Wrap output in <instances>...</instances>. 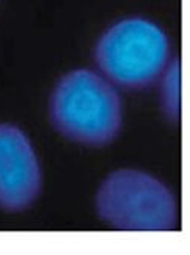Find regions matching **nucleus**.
Segmentation results:
<instances>
[{
	"mask_svg": "<svg viewBox=\"0 0 190 255\" xmlns=\"http://www.w3.org/2000/svg\"><path fill=\"white\" fill-rule=\"evenodd\" d=\"M50 119L64 137L88 146H104L120 131V98L98 73L73 70L58 82L52 94Z\"/></svg>",
	"mask_w": 190,
	"mask_h": 255,
	"instance_id": "nucleus-1",
	"label": "nucleus"
},
{
	"mask_svg": "<svg viewBox=\"0 0 190 255\" xmlns=\"http://www.w3.org/2000/svg\"><path fill=\"white\" fill-rule=\"evenodd\" d=\"M99 216L123 231H169L177 225V204L169 188L154 176L122 169L98 190Z\"/></svg>",
	"mask_w": 190,
	"mask_h": 255,
	"instance_id": "nucleus-2",
	"label": "nucleus"
},
{
	"mask_svg": "<svg viewBox=\"0 0 190 255\" xmlns=\"http://www.w3.org/2000/svg\"><path fill=\"white\" fill-rule=\"evenodd\" d=\"M169 53L165 32L145 18H125L111 26L96 46V62L113 82L146 88L163 72Z\"/></svg>",
	"mask_w": 190,
	"mask_h": 255,
	"instance_id": "nucleus-3",
	"label": "nucleus"
},
{
	"mask_svg": "<svg viewBox=\"0 0 190 255\" xmlns=\"http://www.w3.org/2000/svg\"><path fill=\"white\" fill-rule=\"evenodd\" d=\"M41 190V170L27 137L12 125H0V207L21 211Z\"/></svg>",
	"mask_w": 190,
	"mask_h": 255,
	"instance_id": "nucleus-4",
	"label": "nucleus"
},
{
	"mask_svg": "<svg viewBox=\"0 0 190 255\" xmlns=\"http://www.w3.org/2000/svg\"><path fill=\"white\" fill-rule=\"evenodd\" d=\"M162 104L163 110L172 120L180 117L181 111V69L180 61L175 59L166 72L162 87Z\"/></svg>",
	"mask_w": 190,
	"mask_h": 255,
	"instance_id": "nucleus-5",
	"label": "nucleus"
}]
</instances>
